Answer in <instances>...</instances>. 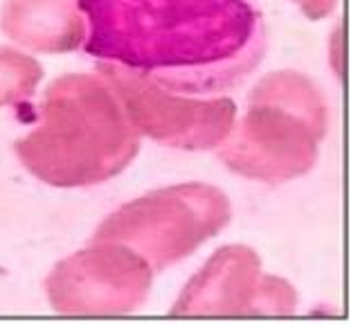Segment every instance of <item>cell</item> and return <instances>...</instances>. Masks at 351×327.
<instances>
[{"label":"cell","mask_w":351,"mask_h":327,"mask_svg":"<svg viewBox=\"0 0 351 327\" xmlns=\"http://www.w3.org/2000/svg\"><path fill=\"white\" fill-rule=\"evenodd\" d=\"M84 50L187 98L237 89L266 54L250 0H77Z\"/></svg>","instance_id":"6da1fadb"}]
</instances>
